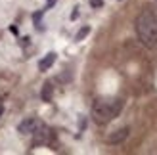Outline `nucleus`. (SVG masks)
Listing matches in <instances>:
<instances>
[{"label": "nucleus", "mask_w": 157, "mask_h": 155, "mask_svg": "<svg viewBox=\"0 0 157 155\" xmlns=\"http://www.w3.org/2000/svg\"><path fill=\"white\" fill-rule=\"evenodd\" d=\"M136 33L142 44L147 48H157V15L151 12H142L136 19Z\"/></svg>", "instance_id": "f257e3e1"}, {"label": "nucleus", "mask_w": 157, "mask_h": 155, "mask_svg": "<svg viewBox=\"0 0 157 155\" xmlns=\"http://www.w3.org/2000/svg\"><path fill=\"white\" fill-rule=\"evenodd\" d=\"M121 109H123V100H111V102L98 100L92 105V117L98 125H107L113 117L119 115Z\"/></svg>", "instance_id": "f03ea898"}, {"label": "nucleus", "mask_w": 157, "mask_h": 155, "mask_svg": "<svg viewBox=\"0 0 157 155\" xmlns=\"http://www.w3.org/2000/svg\"><path fill=\"white\" fill-rule=\"evenodd\" d=\"M36 127H38V121L33 119V117H29V119H25L23 123H19L17 130H19L21 134H33L35 130H36Z\"/></svg>", "instance_id": "7ed1b4c3"}, {"label": "nucleus", "mask_w": 157, "mask_h": 155, "mask_svg": "<svg viewBox=\"0 0 157 155\" xmlns=\"http://www.w3.org/2000/svg\"><path fill=\"white\" fill-rule=\"evenodd\" d=\"M127 136H128V128L124 127V128H119V130H115V132H111L107 136V144H121L127 140Z\"/></svg>", "instance_id": "20e7f679"}, {"label": "nucleus", "mask_w": 157, "mask_h": 155, "mask_svg": "<svg viewBox=\"0 0 157 155\" xmlns=\"http://www.w3.org/2000/svg\"><path fill=\"white\" fill-rule=\"evenodd\" d=\"M54 61H56V52L46 54V56L38 61V69H40V71H46V69H50V67L54 65Z\"/></svg>", "instance_id": "39448f33"}, {"label": "nucleus", "mask_w": 157, "mask_h": 155, "mask_svg": "<svg viewBox=\"0 0 157 155\" xmlns=\"http://www.w3.org/2000/svg\"><path fill=\"white\" fill-rule=\"evenodd\" d=\"M33 134H36V136H35V144H44L46 140H48V136H50V130L38 125V127H36V130H35Z\"/></svg>", "instance_id": "423d86ee"}, {"label": "nucleus", "mask_w": 157, "mask_h": 155, "mask_svg": "<svg viewBox=\"0 0 157 155\" xmlns=\"http://www.w3.org/2000/svg\"><path fill=\"white\" fill-rule=\"evenodd\" d=\"M52 96H54V86H52V82H46L42 88V100L44 102H52Z\"/></svg>", "instance_id": "0eeeda50"}, {"label": "nucleus", "mask_w": 157, "mask_h": 155, "mask_svg": "<svg viewBox=\"0 0 157 155\" xmlns=\"http://www.w3.org/2000/svg\"><path fill=\"white\" fill-rule=\"evenodd\" d=\"M90 33V27H82L81 31H78V33H77V36H75V40H82V38L86 36V35H88Z\"/></svg>", "instance_id": "6e6552de"}, {"label": "nucleus", "mask_w": 157, "mask_h": 155, "mask_svg": "<svg viewBox=\"0 0 157 155\" xmlns=\"http://www.w3.org/2000/svg\"><path fill=\"white\" fill-rule=\"evenodd\" d=\"M90 4H92L94 8H100V6L104 4V2H101V0H90Z\"/></svg>", "instance_id": "1a4fd4ad"}, {"label": "nucleus", "mask_w": 157, "mask_h": 155, "mask_svg": "<svg viewBox=\"0 0 157 155\" xmlns=\"http://www.w3.org/2000/svg\"><path fill=\"white\" fill-rule=\"evenodd\" d=\"M2 113H4V107H2V105H0V117H2Z\"/></svg>", "instance_id": "9d476101"}, {"label": "nucleus", "mask_w": 157, "mask_h": 155, "mask_svg": "<svg viewBox=\"0 0 157 155\" xmlns=\"http://www.w3.org/2000/svg\"><path fill=\"white\" fill-rule=\"evenodd\" d=\"M54 2H56V0H48V6H52Z\"/></svg>", "instance_id": "9b49d317"}]
</instances>
